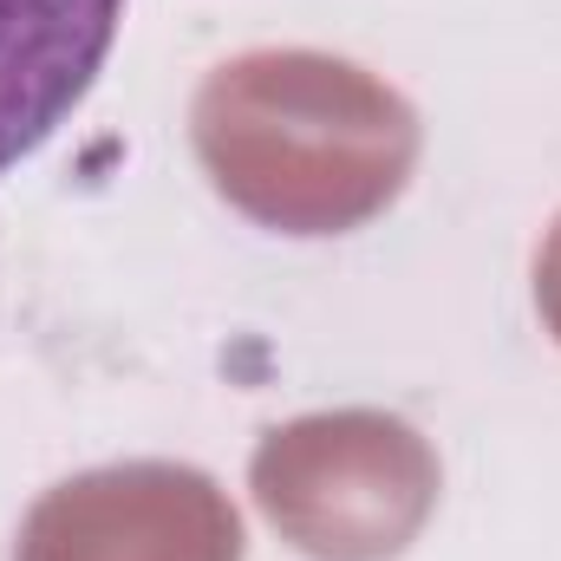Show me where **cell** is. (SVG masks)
I'll list each match as a JSON object with an SVG mask.
<instances>
[{
    "label": "cell",
    "instance_id": "obj_1",
    "mask_svg": "<svg viewBox=\"0 0 561 561\" xmlns=\"http://www.w3.org/2000/svg\"><path fill=\"white\" fill-rule=\"evenodd\" d=\"M118 26L125 0H0V176L85 105Z\"/></svg>",
    "mask_w": 561,
    "mask_h": 561
}]
</instances>
